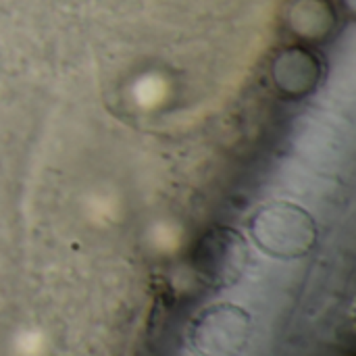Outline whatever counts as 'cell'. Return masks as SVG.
<instances>
[{"label": "cell", "mask_w": 356, "mask_h": 356, "mask_svg": "<svg viewBox=\"0 0 356 356\" xmlns=\"http://www.w3.org/2000/svg\"><path fill=\"white\" fill-rule=\"evenodd\" d=\"M190 261L194 273L204 286L225 290L242 280L250 263V248L244 236L234 227L215 225L198 238Z\"/></svg>", "instance_id": "3957f363"}, {"label": "cell", "mask_w": 356, "mask_h": 356, "mask_svg": "<svg viewBox=\"0 0 356 356\" xmlns=\"http://www.w3.org/2000/svg\"><path fill=\"white\" fill-rule=\"evenodd\" d=\"M250 234L265 254L286 261L307 257L317 244L315 219L292 202L261 207L250 219Z\"/></svg>", "instance_id": "6da1fadb"}, {"label": "cell", "mask_w": 356, "mask_h": 356, "mask_svg": "<svg viewBox=\"0 0 356 356\" xmlns=\"http://www.w3.org/2000/svg\"><path fill=\"white\" fill-rule=\"evenodd\" d=\"M252 336V317L246 309L219 302L202 309L186 332L192 356H240Z\"/></svg>", "instance_id": "7a4b0ae2"}, {"label": "cell", "mask_w": 356, "mask_h": 356, "mask_svg": "<svg viewBox=\"0 0 356 356\" xmlns=\"http://www.w3.org/2000/svg\"><path fill=\"white\" fill-rule=\"evenodd\" d=\"M271 79L277 92L286 96H300L319 79V63L305 48H286L271 60Z\"/></svg>", "instance_id": "277c9868"}]
</instances>
